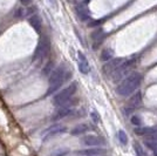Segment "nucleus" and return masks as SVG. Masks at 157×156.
<instances>
[{
	"instance_id": "12",
	"label": "nucleus",
	"mask_w": 157,
	"mask_h": 156,
	"mask_svg": "<svg viewBox=\"0 0 157 156\" xmlns=\"http://www.w3.org/2000/svg\"><path fill=\"white\" fill-rule=\"evenodd\" d=\"M141 104H142V93L140 91H137L134 93V95H132L130 98V100H129V107L135 111V109H136L137 107H140Z\"/></svg>"
},
{
	"instance_id": "24",
	"label": "nucleus",
	"mask_w": 157,
	"mask_h": 156,
	"mask_svg": "<svg viewBox=\"0 0 157 156\" xmlns=\"http://www.w3.org/2000/svg\"><path fill=\"white\" fill-rule=\"evenodd\" d=\"M90 117H92V120L95 123H98V121H100V115L98 114V111H93L92 113H90Z\"/></svg>"
},
{
	"instance_id": "9",
	"label": "nucleus",
	"mask_w": 157,
	"mask_h": 156,
	"mask_svg": "<svg viewBox=\"0 0 157 156\" xmlns=\"http://www.w3.org/2000/svg\"><path fill=\"white\" fill-rule=\"evenodd\" d=\"M82 143L87 147H102V146H105V141L100 136L87 135L82 138Z\"/></svg>"
},
{
	"instance_id": "21",
	"label": "nucleus",
	"mask_w": 157,
	"mask_h": 156,
	"mask_svg": "<svg viewBox=\"0 0 157 156\" xmlns=\"http://www.w3.org/2000/svg\"><path fill=\"white\" fill-rule=\"evenodd\" d=\"M134 150H135V154L136 156H145V153L143 150V147L140 144V143H134Z\"/></svg>"
},
{
	"instance_id": "14",
	"label": "nucleus",
	"mask_w": 157,
	"mask_h": 156,
	"mask_svg": "<svg viewBox=\"0 0 157 156\" xmlns=\"http://www.w3.org/2000/svg\"><path fill=\"white\" fill-rule=\"evenodd\" d=\"M89 129H90V128H89V126L87 123H80V124H78V126H75V127L71 130V134L74 135V136H78V135H82V134L87 133Z\"/></svg>"
},
{
	"instance_id": "15",
	"label": "nucleus",
	"mask_w": 157,
	"mask_h": 156,
	"mask_svg": "<svg viewBox=\"0 0 157 156\" xmlns=\"http://www.w3.org/2000/svg\"><path fill=\"white\" fill-rule=\"evenodd\" d=\"M105 37V31L101 29V28H98V29H96V31H94L92 34V39H93V41H94V44H98V45H100V44L103 41Z\"/></svg>"
},
{
	"instance_id": "5",
	"label": "nucleus",
	"mask_w": 157,
	"mask_h": 156,
	"mask_svg": "<svg viewBox=\"0 0 157 156\" xmlns=\"http://www.w3.org/2000/svg\"><path fill=\"white\" fill-rule=\"evenodd\" d=\"M75 103H76V102H75V101H73V99H72L71 101L66 102L65 104L59 106V108H58V111H55V114H54L53 119H54V120H61V119H63V117L71 115L73 111H74L73 106H74Z\"/></svg>"
},
{
	"instance_id": "22",
	"label": "nucleus",
	"mask_w": 157,
	"mask_h": 156,
	"mask_svg": "<svg viewBox=\"0 0 157 156\" xmlns=\"http://www.w3.org/2000/svg\"><path fill=\"white\" fill-rule=\"evenodd\" d=\"M130 122L134 126H136V127H140L141 124H142V120H141V117L138 116V115H132L130 119Z\"/></svg>"
},
{
	"instance_id": "7",
	"label": "nucleus",
	"mask_w": 157,
	"mask_h": 156,
	"mask_svg": "<svg viewBox=\"0 0 157 156\" xmlns=\"http://www.w3.org/2000/svg\"><path fill=\"white\" fill-rule=\"evenodd\" d=\"M49 53V41L44 38L40 40L39 45L35 49V54H34V60H44L48 55Z\"/></svg>"
},
{
	"instance_id": "23",
	"label": "nucleus",
	"mask_w": 157,
	"mask_h": 156,
	"mask_svg": "<svg viewBox=\"0 0 157 156\" xmlns=\"http://www.w3.org/2000/svg\"><path fill=\"white\" fill-rule=\"evenodd\" d=\"M69 150L68 149H66V148H62V149H59V150H56V151H54L52 155L51 156H65L67 153H68Z\"/></svg>"
},
{
	"instance_id": "3",
	"label": "nucleus",
	"mask_w": 157,
	"mask_h": 156,
	"mask_svg": "<svg viewBox=\"0 0 157 156\" xmlns=\"http://www.w3.org/2000/svg\"><path fill=\"white\" fill-rule=\"evenodd\" d=\"M76 84H72V85H69L68 87H66L63 88L62 91H60L55 96L53 99V103L55 104V106H62V104H65L66 102H68V101H71L73 98V95L76 93Z\"/></svg>"
},
{
	"instance_id": "10",
	"label": "nucleus",
	"mask_w": 157,
	"mask_h": 156,
	"mask_svg": "<svg viewBox=\"0 0 157 156\" xmlns=\"http://www.w3.org/2000/svg\"><path fill=\"white\" fill-rule=\"evenodd\" d=\"M66 131V127L62 126V124H54L49 129L46 131L45 134V140H48V138H52V137L56 136V135H60L62 133Z\"/></svg>"
},
{
	"instance_id": "13",
	"label": "nucleus",
	"mask_w": 157,
	"mask_h": 156,
	"mask_svg": "<svg viewBox=\"0 0 157 156\" xmlns=\"http://www.w3.org/2000/svg\"><path fill=\"white\" fill-rule=\"evenodd\" d=\"M76 14H78V19L82 20V21H87V20L90 19V15H89V11L87 10V7L85 5H78L76 7Z\"/></svg>"
},
{
	"instance_id": "18",
	"label": "nucleus",
	"mask_w": 157,
	"mask_h": 156,
	"mask_svg": "<svg viewBox=\"0 0 157 156\" xmlns=\"http://www.w3.org/2000/svg\"><path fill=\"white\" fill-rule=\"evenodd\" d=\"M28 21H29L31 26H32L35 31H40V28H41V20H40V18L38 15H32V17L28 19Z\"/></svg>"
},
{
	"instance_id": "19",
	"label": "nucleus",
	"mask_w": 157,
	"mask_h": 156,
	"mask_svg": "<svg viewBox=\"0 0 157 156\" xmlns=\"http://www.w3.org/2000/svg\"><path fill=\"white\" fill-rule=\"evenodd\" d=\"M144 146H147L150 150H152L155 153V155H157V141L156 140H151V138H148V140H144Z\"/></svg>"
},
{
	"instance_id": "20",
	"label": "nucleus",
	"mask_w": 157,
	"mask_h": 156,
	"mask_svg": "<svg viewBox=\"0 0 157 156\" xmlns=\"http://www.w3.org/2000/svg\"><path fill=\"white\" fill-rule=\"evenodd\" d=\"M117 137H118V141L121 142L122 146H127L128 144V136H127L124 130H118Z\"/></svg>"
},
{
	"instance_id": "2",
	"label": "nucleus",
	"mask_w": 157,
	"mask_h": 156,
	"mask_svg": "<svg viewBox=\"0 0 157 156\" xmlns=\"http://www.w3.org/2000/svg\"><path fill=\"white\" fill-rule=\"evenodd\" d=\"M69 76H71V71L65 69L63 66L52 71V74L49 76V87H48L46 93L47 95H51L53 93H55Z\"/></svg>"
},
{
	"instance_id": "16",
	"label": "nucleus",
	"mask_w": 157,
	"mask_h": 156,
	"mask_svg": "<svg viewBox=\"0 0 157 156\" xmlns=\"http://www.w3.org/2000/svg\"><path fill=\"white\" fill-rule=\"evenodd\" d=\"M82 153L87 156H103L105 154V150L102 149L101 147H95L93 149H87Z\"/></svg>"
},
{
	"instance_id": "17",
	"label": "nucleus",
	"mask_w": 157,
	"mask_h": 156,
	"mask_svg": "<svg viewBox=\"0 0 157 156\" xmlns=\"http://www.w3.org/2000/svg\"><path fill=\"white\" fill-rule=\"evenodd\" d=\"M114 57V51L111 49V48H105L102 52H101V60L103 61V62H108V61H110L111 59Z\"/></svg>"
},
{
	"instance_id": "4",
	"label": "nucleus",
	"mask_w": 157,
	"mask_h": 156,
	"mask_svg": "<svg viewBox=\"0 0 157 156\" xmlns=\"http://www.w3.org/2000/svg\"><path fill=\"white\" fill-rule=\"evenodd\" d=\"M135 64L134 59H129V60H124L123 64L117 68V71L114 73V75L111 76L113 81L116 84V82H121L123 79H125L129 74H130L131 69H132V66Z\"/></svg>"
},
{
	"instance_id": "25",
	"label": "nucleus",
	"mask_w": 157,
	"mask_h": 156,
	"mask_svg": "<svg viewBox=\"0 0 157 156\" xmlns=\"http://www.w3.org/2000/svg\"><path fill=\"white\" fill-rule=\"evenodd\" d=\"M20 1H21V4L25 5V6H28V5L31 4V0H20Z\"/></svg>"
},
{
	"instance_id": "11",
	"label": "nucleus",
	"mask_w": 157,
	"mask_h": 156,
	"mask_svg": "<svg viewBox=\"0 0 157 156\" xmlns=\"http://www.w3.org/2000/svg\"><path fill=\"white\" fill-rule=\"evenodd\" d=\"M78 69H80V72L82 74H88L89 71H90V67H89L87 58L81 52H78Z\"/></svg>"
},
{
	"instance_id": "8",
	"label": "nucleus",
	"mask_w": 157,
	"mask_h": 156,
	"mask_svg": "<svg viewBox=\"0 0 157 156\" xmlns=\"http://www.w3.org/2000/svg\"><path fill=\"white\" fill-rule=\"evenodd\" d=\"M135 134L140 136H148V138L157 141V127H137L135 129Z\"/></svg>"
},
{
	"instance_id": "1",
	"label": "nucleus",
	"mask_w": 157,
	"mask_h": 156,
	"mask_svg": "<svg viewBox=\"0 0 157 156\" xmlns=\"http://www.w3.org/2000/svg\"><path fill=\"white\" fill-rule=\"evenodd\" d=\"M141 84H142V75L137 72L130 73L127 78L120 82V85L116 88V93L120 96H123V98L129 96L137 91Z\"/></svg>"
},
{
	"instance_id": "6",
	"label": "nucleus",
	"mask_w": 157,
	"mask_h": 156,
	"mask_svg": "<svg viewBox=\"0 0 157 156\" xmlns=\"http://www.w3.org/2000/svg\"><path fill=\"white\" fill-rule=\"evenodd\" d=\"M123 61H124V59L115 58V59H111L110 61H108V62H105L103 68H102L105 75H107V76H113L114 73L117 71L118 67L123 64Z\"/></svg>"
}]
</instances>
